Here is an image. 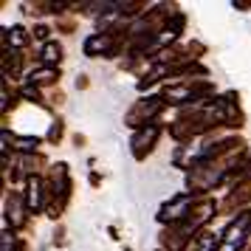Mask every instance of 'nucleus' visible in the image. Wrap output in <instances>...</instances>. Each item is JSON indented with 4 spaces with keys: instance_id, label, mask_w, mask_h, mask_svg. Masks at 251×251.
Masks as SVG:
<instances>
[{
    "instance_id": "nucleus-1",
    "label": "nucleus",
    "mask_w": 251,
    "mask_h": 251,
    "mask_svg": "<svg viewBox=\"0 0 251 251\" xmlns=\"http://www.w3.org/2000/svg\"><path fill=\"white\" fill-rule=\"evenodd\" d=\"M46 59H48V62L59 59V46H48V48H46Z\"/></svg>"
}]
</instances>
